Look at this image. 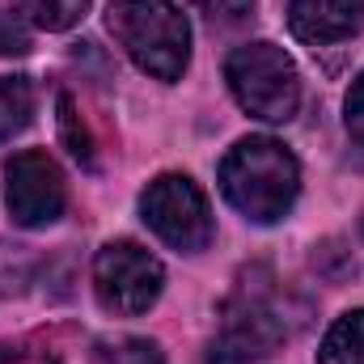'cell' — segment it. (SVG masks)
<instances>
[{
  "label": "cell",
  "mask_w": 364,
  "mask_h": 364,
  "mask_svg": "<svg viewBox=\"0 0 364 364\" xmlns=\"http://www.w3.org/2000/svg\"><path fill=\"white\" fill-rule=\"evenodd\" d=\"M220 191L225 199L255 225H275L292 212L301 191L296 157L272 136H246L220 161Z\"/></svg>",
  "instance_id": "cell-1"
},
{
  "label": "cell",
  "mask_w": 364,
  "mask_h": 364,
  "mask_svg": "<svg viewBox=\"0 0 364 364\" xmlns=\"http://www.w3.org/2000/svg\"><path fill=\"white\" fill-rule=\"evenodd\" d=\"M288 339V309L279 301L272 272L255 267L242 275L225 301L220 331L208 348V364H263Z\"/></svg>",
  "instance_id": "cell-2"
},
{
  "label": "cell",
  "mask_w": 364,
  "mask_h": 364,
  "mask_svg": "<svg viewBox=\"0 0 364 364\" xmlns=\"http://www.w3.org/2000/svg\"><path fill=\"white\" fill-rule=\"evenodd\" d=\"M114 43L157 81H178L191 64V26L170 0H114L106 13Z\"/></svg>",
  "instance_id": "cell-3"
},
{
  "label": "cell",
  "mask_w": 364,
  "mask_h": 364,
  "mask_svg": "<svg viewBox=\"0 0 364 364\" xmlns=\"http://www.w3.org/2000/svg\"><path fill=\"white\" fill-rule=\"evenodd\" d=\"M225 81L242 110L267 123H288L301 106V77L284 47L246 43L225 60Z\"/></svg>",
  "instance_id": "cell-4"
},
{
  "label": "cell",
  "mask_w": 364,
  "mask_h": 364,
  "mask_svg": "<svg viewBox=\"0 0 364 364\" xmlns=\"http://www.w3.org/2000/svg\"><path fill=\"white\" fill-rule=\"evenodd\" d=\"M161 284H166L161 263L136 242H110L93 259V292H97L102 309H110L119 318H136V314L153 309L161 296Z\"/></svg>",
  "instance_id": "cell-5"
},
{
  "label": "cell",
  "mask_w": 364,
  "mask_h": 364,
  "mask_svg": "<svg viewBox=\"0 0 364 364\" xmlns=\"http://www.w3.org/2000/svg\"><path fill=\"white\" fill-rule=\"evenodd\" d=\"M140 212L149 229L182 255H195L212 242V208L186 174H161L149 182V191L140 195Z\"/></svg>",
  "instance_id": "cell-6"
},
{
  "label": "cell",
  "mask_w": 364,
  "mask_h": 364,
  "mask_svg": "<svg viewBox=\"0 0 364 364\" xmlns=\"http://www.w3.org/2000/svg\"><path fill=\"white\" fill-rule=\"evenodd\" d=\"M4 203L21 229H43L51 220H60L64 203H68V186H64L60 166L38 149L17 153L4 166Z\"/></svg>",
  "instance_id": "cell-7"
},
{
  "label": "cell",
  "mask_w": 364,
  "mask_h": 364,
  "mask_svg": "<svg viewBox=\"0 0 364 364\" xmlns=\"http://www.w3.org/2000/svg\"><path fill=\"white\" fill-rule=\"evenodd\" d=\"M288 26L309 47H331L364 26V0H288Z\"/></svg>",
  "instance_id": "cell-8"
},
{
  "label": "cell",
  "mask_w": 364,
  "mask_h": 364,
  "mask_svg": "<svg viewBox=\"0 0 364 364\" xmlns=\"http://www.w3.org/2000/svg\"><path fill=\"white\" fill-rule=\"evenodd\" d=\"M318 364H364V309L343 314L326 331L318 348Z\"/></svg>",
  "instance_id": "cell-9"
},
{
  "label": "cell",
  "mask_w": 364,
  "mask_h": 364,
  "mask_svg": "<svg viewBox=\"0 0 364 364\" xmlns=\"http://www.w3.org/2000/svg\"><path fill=\"white\" fill-rule=\"evenodd\" d=\"M34 114V90L26 77H0V144L13 140Z\"/></svg>",
  "instance_id": "cell-10"
},
{
  "label": "cell",
  "mask_w": 364,
  "mask_h": 364,
  "mask_svg": "<svg viewBox=\"0 0 364 364\" xmlns=\"http://www.w3.org/2000/svg\"><path fill=\"white\" fill-rule=\"evenodd\" d=\"M13 4L38 30H73L90 9V0H13Z\"/></svg>",
  "instance_id": "cell-11"
},
{
  "label": "cell",
  "mask_w": 364,
  "mask_h": 364,
  "mask_svg": "<svg viewBox=\"0 0 364 364\" xmlns=\"http://www.w3.org/2000/svg\"><path fill=\"white\" fill-rule=\"evenodd\" d=\"M93 364H166L153 339H110L93 352Z\"/></svg>",
  "instance_id": "cell-12"
},
{
  "label": "cell",
  "mask_w": 364,
  "mask_h": 364,
  "mask_svg": "<svg viewBox=\"0 0 364 364\" xmlns=\"http://www.w3.org/2000/svg\"><path fill=\"white\" fill-rule=\"evenodd\" d=\"M60 132H64L68 153H73L81 166H93V161H97V157H93L90 132H85V123H81V114H77V102H73L68 93H60Z\"/></svg>",
  "instance_id": "cell-13"
},
{
  "label": "cell",
  "mask_w": 364,
  "mask_h": 364,
  "mask_svg": "<svg viewBox=\"0 0 364 364\" xmlns=\"http://www.w3.org/2000/svg\"><path fill=\"white\" fill-rule=\"evenodd\" d=\"M191 4L216 26H237V21H246L255 13V0H191Z\"/></svg>",
  "instance_id": "cell-14"
},
{
  "label": "cell",
  "mask_w": 364,
  "mask_h": 364,
  "mask_svg": "<svg viewBox=\"0 0 364 364\" xmlns=\"http://www.w3.org/2000/svg\"><path fill=\"white\" fill-rule=\"evenodd\" d=\"M348 114H343V123H348V136L356 140L364 149V73L352 81V90H348V106H343Z\"/></svg>",
  "instance_id": "cell-15"
},
{
  "label": "cell",
  "mask_w": 364,
  "mask_h": 364,
  "mask_svg": "<svg viewBox=\"0 0 364 364\" xmlns=\"http://www.w3.org/2000/svg\"><path fill=\"white\" fill-rule=\"evenodd\" d=\"M0 364H55V352L38 343H0Z\"/></svg>",
  "instance_id": "cell-16"
},
{
  "label": "cell",
  "mask_w": 364,
  "mask_h": 364,
  "mask_svg": "<svg viewBox=\"0 0 364 364\" xmlns=\"http://www.w3.org/2000/svg\"><path fill=\"white\" fill-rule=\"evenodd\" d=\"M26 51H30V34L17 26V17L0 9V55H26Z\"/></svg>",
  "instance_id": "cell-17"
}]
</instances>
